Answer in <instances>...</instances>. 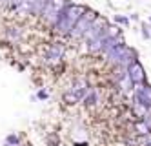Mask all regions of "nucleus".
<instances>
[{
	"instance_id": "obj_1",
	"label": "nucleus",
	"mask_w": 151,
	"mask_h": 146,
	"mask_svg": "<svg viewBox=\"0 0 151 146\" xmlns=\"http://www.w3.org/2000/svg\"><path fill=\"white\" fill-rule=\"evenodd\" d=\"M86 11V6L82 4H75V2H69L66 7L62 9V13L57 20V24L51 28V31L58 37H69L71 29L75 28L77 20L82 17V13Z\"/></svg>"
},
{
	"instance_id": "obj_2",
	"label": "nucleus",
	"mask_w": 151,
	"mask_h": 146,
	"mask_svg": "<svg viewBox=\"0 0 151 146\" xmlns=\"http://www.w3.org/2000/svg\"><path fill=\"white\" fill-rule=\"evenodd\" d=\"M106 60L109 66H124V68H127L131 62L138 60V51L135 48H129L127 44H120V46H116L115 49H111L106 55Z\"/></svg>"
},
{
	"instance_id": "obj_3",
	"label": "nucleus",
	"mask_w": 151,
	"mask_h": 146,
	"mask_svg": "<svg viewBox=\"0 0 151 146\" xmlns=\"http://www.w3.org/2000/svg\"><path fill=\"white\" fill-rule=\"evenodd\" d=\"M64 55H66V44L51 42L46 46V51L42 55V64L49 70H55L57 66L64 64Z\"/></svg>"
},
{
	"instance_id": "obj_4",
	"label": "nucleus",
	"mask_w": 151,
	"mask_h": 146,
	"mask_svg": "<svg viewBox=\"0 0 151 146\" xmlns=\"http://www.w3.org/2000/svg\"><path fill=\"white\" fill-rule=\"evenodd\" d=\"M96 11H93V9H89V7H86V11L82 13V17L77 20V24H75V28L71 29V33H69V38L71 40H82L84 38V35H86V31L89 29V26H91V22L96 18Z\"/></svg>"
},
{
	"instance_id": "obj_5",
	"label": "nucleus",
	"mask_w": 151,
	"mask_h": 146,
	"mask_svg": "<svg viewBox=\"0 0 151 146\" xmlns=\"http://www.w3.org/2000/svg\"><path fill=\"white\" fill-rule=\"evenodd\" d=\"M109 26V22H107V18L106 17H102V15H96V18L91 22V26H89V29L86 31V35H84V38H82V42L84 44H89V42H93V40H96L102 33H104V29Z\"/></svg>"
},
{
	"instance_id": "obj_6",
	"label": "nucleus",
	"mask_w": 151,
	"mask_h": 146,
	"mask_svg": "<svg viewBox=\"0 0 151 146\" xmlns=\"http://www.w3.org/2000/svg\"><path fill=\"white\" fill-rule=\"evenodd\" d=\"M133 102L144 104L151 110V86L147 84V81L142 84H133Z\"/></svg>"
},
{
	"instance_id": "obj_7",
	"label": "nucleus",
	"mask_w": 151,
	"mask_h": 146,
	"mask_svg": "<svg viewBox=\"0 0 151 146\" xmlns=\"http://www.w3.org/2000/svg\"><path fill=\"white\" fill-rule=\"evenodd\" d=\"M127 75H129V78H131L133 84L146 82V71H144L142 64H140L138 60H135V62H131V64L127 66Z\"/></svg>"
},
{
	"instance_id": "obj_8",
	"label": "nucleus",
	"mask_w": 151,
	"mask_h": 146,
	"mask_svg": "<svg viewBox=\"0 0 151 146\" xmlns=\"http://www.w3.org/2000/svg\"><path fill=\"white\" fill-rule=\"evenodd\" d=\"M89 88H91V84L88 82V78H86V77H77V78L71 82V86H69V89H71V92L77 95L80 100L84 99L86 93L89 92Z\"/></svg>"
},
{
	"instance_id": "obj_9",
	"label": "nucleus",
	"mask_w": 151,
	"mask_h": 146,
	"mask_svg": "<svg viewBox=\"0 0 151 146\" xmlns=\"http://www.w3.org/2000/svg\"><path fill=\"white\" fill-rule=\"evenodd\" d=\"M4 33H6V38L9 42L17 44V42H20L24 38V26H20V24H7Z\"/></svg>"
},
{
	"instance_id": "obj_10",
	"label": "nucleus",
	"mask_w": 151,
	"mask_h": 146,
	"mask_svg": "<svg viewBox=\"0 0 151 146\" xmlns=\"http://www.w3.org/2000/svg\"><path fill=\"white\" fill-rule=\"evenodd\" d=\"M80 102H82L84 108H95V106H99V102H100L99 89H96V88H89V92L84 95V99L80 100Z\"/></svg>"
},
{
	"instance_id": "obj_11",
	"label": "nucleus",
	"mask_w": 151,
	"mask_h": 146,
	"mask_svg": "<svg viewBox=\"0 0 151 146\" xmlns=\"http://www.w3.org/2000/svg\"><path fill=\"white\" fill-rule=\"evenodd\" d=\"M133 133H135V135H149V133H151V126L147 124L144 119H138V121H135V124H133Z\"/></svg>"
},
{
	"instance_id": "obj_12",
	"label": "nucleus",
	"mask_w": 151,
	"mask_h": 146,
	"mask_svg": "<svg viewBox=\"0 0 151 146\" xmlns=\"http://www.w3.org/2000/svg\"><path fill=\"white\" fill-rule=\"evenodd\" d=\"M4 146H22V137L18 133H9L4 139Z\"/></svg>"
},
{
	"instance_id": "obj_13",
	"label": "nucleus",
	"mask_w": 151,
	"mask_h": 146,
	"mask_svg": "<svg viewBox=\"0 0 151 146\" xmlns=\"http://www.w3.org/2000/svg\"><path fill=\"white\" fill-rule=\"evenodd\" d=\"M62 100L64 102H66L68 106H75V104H78L80 102V99L75 95L71 89H68V92H64V95H62Z\"/></svg>"
},
{
	"instance_id": "obj_14",
	"label": "nucleus",
	"mask_w": 151,
	"mask_h": 146,
	"mask_svg": "<svg viewBox=\"0 0 151 146\" xmlns=\"http://www.w3.org/2000/svg\"><path fill=\"white\" fill-rule=\"evenodd\" d=\"M115 22H116V24H120V26H124V28H127L129 22H131V18L122 17V15H115Z\"/></svg>"
},
{
	"instance_id": "obj_15",
	"label": "nucleus",
	"mask_w": 151,
	"mask_h": 146,
	"mask_svg": "<svg viewBox=\"0 0 151 146\" xmlns=\"http://www.w3.org/2000/svg\"><path fill=\"white\" fill-rule=\"evenodd\" d=\"M47 144L49 146H60V139H58L57 133H51V135L47 137Z\"/></svg>"
},
{
	"instance_id": "obj_16",
	"label": "nucleus",
	"mask_w": 151,
	"mask_h": 146,
	"mask_svg": "<svg viewBox=\"0 0 151 146\" xmlns=\"http://www.w3.org/2000/svg\"><path fill=\"white\" fill-rule=\"evenodd\" d=\"M142 37L144 38H151V31H149V26L147 24H142Z\"/></svg>"
},
{
	"instance_id": "obj_17",
	"label": "nucleus",
	"mask_w": 151,
	"mask_h": 146,
	"mask_svg": "<svg viewBox=\"0 0 151 146\" xmlns=\"http://www.w3.org/2000/svg\"><path fill=\"white\" fill-rule=\"evenodd\" d=\"M13 4H15V0H0V6L6 7V9H11Z\"/></svg>"
},
{
	"instance_id": "obj_18",
	"label": "nucleus",
	"mask_w": 151,
	"mask_h": 146,
	"mask_svg": "<svg viewBox=\"0 0 151 146\" xmlns=\"http://www.w3.org/2000/svg\"><path fill=\"white\" fill-rule=\"evenodd\" d=\"M37 97H38V99H47V93H46V92H38Z\"/></svg>"
},
{
	"instance_id": "obj_19",
	"label": "nucleus",
	"mask_w": 151,
	"mask_h": 146,
	"mask_svg": "<svg viewBox=\"0 0 151 146\" xmlns=\"http://www.w3.org/2000/svg\"><path fill=\"white\" fill-rule=\"evenodd\" d=\"M147 146H151V141H149V144H147Z\"/></svg>"
},
{
	"instance_id": "obj_20",
	"label": "nucleus",
	"mask_w": 151,
	"mask_h": 146,
	"mask_svg": "<svg viewBox=\"0 0 151 146\" xmlns=\"http://www.w3.org/2000/svg\"><path fill=\"white\" fill-rule=\"evenodd\" d=\"M149 22H151V17H149Z\"/></svg>"
}]
</instances>
